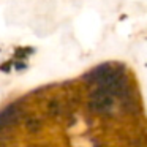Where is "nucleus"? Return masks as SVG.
I'll list each match as a JSON object with an SVG mask.
<instances>
[{
  "mask_svg": "<svg viewBox=\"0 0 147 147\" xmlns=\"http://www.w3.org/2000/svg\"><path fill=\"white\" fill-rule=\"evenodd\" d=\"M89 108L95 114L101 115H111L114 114L115 108H117V101H115V95L109 89L101 86H95L93 92L90 93V101Z\"/></svg>",
  "mask_w": 147,
  "mask_h": 147,
  "instance_id": "f257e3e1",
  "label": "nucleus"
},
{
  "mask_svg": "<svg viewBox=\"0 0 147 147\" xmlns=\"http://www.w3.org/2000/svg\"><path fill=\"white\" fill-rule=\"evenodd\" d=\"M26 127L29 128L30 131H36L40 127H41V122H40L36 117H29L27 122H26Z\"/></svg>",
  "mask_w": 147,
  "mask_h": 147,
  "instance_id": "f03ea898",
  "label": "nucleus"
}]
</instances>
